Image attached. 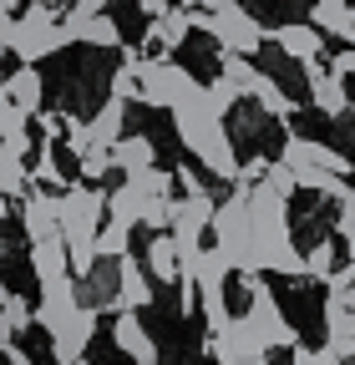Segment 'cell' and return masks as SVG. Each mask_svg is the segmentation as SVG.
I'll use <instances>...</instances> for the list:
<instances>
[{"label": "cell", "mask_w": 355, "mask_h": 365, "mask_svg": "<svg viewBox=\"0 0 355 365\" xmlns=\"http://www.w3.org/2000/svg\"><path fill=\"white\" fill-rule=\"evenodd\" d=\"M138 86H143L138 102L163 107V112H173V107H183V102H198V97H203V81H198L188 66L168 61V56H143V61H138Z\"/></svg>", "instance_id": "obj_1"}, {"label": "cell", "mask_w": 355, "mask_h": 365, "mask_svg": "<svg viewBox=\"0 0 355 365\" xmlns=\"http://www.w3.org/2000/svg\"><path fill=\"white\" fill-rule=\"evenodd\" d=\"M0 36H6V46L21 56V66H36V61L56 56L61 46H71L66 26H56V6H26V16Z\"/></svg>", "instance_id": "obj_2"}, {"label": "cell", "mask_w": 355, "mask_h": 365, "mask_svg": "<svg viewBox=\"0 0 355 365\" xmlns=\"http://www.w3.org/2000/svg\"><path fill=\"white\" fill-rule=\"evenodd\" d=\"M244 289H249V319L259 325V335L269 340V350H294V345H299V335H294V325L284 319V309H279L274 289L264 284L259 274H249V279H244Z\"/></svg>", "instance_id": "obj_3"}, {"label": "cell", "mask_w": 355, "mask_h": 365, "mask_svg": "<svg viewBox=\"0 0 355 365\" xmlns=\"http://www.w3.org/2000/svg\"><path fill=\"white\" fill-rule=\"evenodd\" d=\"M218 46H224V51H234V56H254L259 51V46H264V36H269V31H264L244 6H229V11H208V26H203Z\"/></svg>", "instance_id": "obj_4"}, {"label": "cell", "mask_w": 355, "mask_h": 365, "mask_svg": "<svg viewBox=\"0 0 355 365\" xmlns=\"http://www.w3.org/2000/svg\"><path fill=\"white\" fill-rule=\"evenodd\" d=\"M284 168H325V173H335V178H345V173H355V163L345 158V153H335V148H325V143H315V137H284V158H279Z\"/></svg>", "instance_id": "obj_5"}, {"label": "cell", "mask_w": 355, "mask_h": 365, "mask_svg": "<svg viewBox=\"0 0 355 365\" xmlns=\"http://www.w3.org/2000/svg\"><path fill=\"white\" fill-rule=\"evenodd\" d=\"M304 81H309V97H315V107H320L325 117H335V122L355 117V107H350V97H345V81L330 76L325 61H304Z\"/></svg>", "instance_id": "obj_6"}, {"label": "cell", "mask_w": 355, "mask_h": 365, "mask_svg": "<svg viewBox=\"0 0 355 365\" xmlns=\"http://www.w3.org/2000/svg\"><path fill=\"white\" fill-rule=\"evenodd\" d=\"M269 41L279 46L289 61H299V66L325 56V31H315L309 21H284V26H274V31H269Z\"/></svg>", "instance_id": "obj_7"}, {"label": "cell", "mask_w": 355, "mask_h": 365, "mask_svg": "<svg viewBox=\"0 0 355 365\" xmlns=\"http://www.w3.org/2000/svg\"><path fill=\"white\" fill-rule=\"evenodd\" d=\"M31 274H36V284H41V289H56V284L76 279V274H71V249H66V239L31 244Z\"/></svg>", "instance_id": "obj_8"}, {"label": "cell", "mask_w": 355, "mask_h": 365, "mask_svg": "<svg viewBox=\"0 0 355 365\" xmlns=\"http://www.w3.org/2000/svg\"><path fill=\"white\" fill-rule=\"evenodd\" d=\"M81 299H76V279L56 284V289H41V304H36V325L46 330V335H61L71 319H76Z\"/></svg>", "instance_id": "obj_9"}, {"label": "cell", "mask_w": 355, "mask_h": 365, "mask_svg": "<svg viewBox=\"0 0 355 365\" xmlns=\"http://www.w3.org/2000/svg\"><path fill=\"white\" fill-rule=\"evenodd\" d=\"M92 335H97V309H76L71 325H66L61 335H51V360H56V365H81Z\"/></svg>", "instance_id": "obj_10"}, {"label": "cell", "mask_w": 355, "mask_h": 365, "mask_svg": "<svg viewBox=\"0 0 355 365\" xmlns=\"http://www.w3.org/2000/svg\"><path fill=\"white\" fill-rule=\"evenodd\" d=\"M112 340H117L122 355H132L138 365H158V340L143 330L138 309H117V319H112Z\"/></svg>", "instance_id": "obj_11"}, {"label": "cell", "mask_w": 355, "mask_h": 365, "mask_svg": "<svg viewBox=\"0 0 355 365\" xmlns=\"http://www.w3.org/2000/svg\"><path fill=\"white\" fill-rule=\"evenodd\" d=\"M21 228L31 244H46V239H61V218H56V198L51 193H26L21 203Z\"/></svg>", "instance_id": "obj_12"}, {"label": "cell", "mask_w": 355, "mask_h": 365, "mask_svg": "<svg viewBox=\"0 0 355 365\" xmlns=\"http://www.w3.org/2000/svg\"><path fill=\"white\" fill-rule=\"evenodd\" d=\"M153 304V274L138 259H117V309H148Z\"/></svg>", "instance_id": "obj_13"}, {"label": "cell", "mask_w": 355, "mask_h": 365, "mask_svg": "<svg viewBox=\"0 0 355 365\" xmlns=\"http://www.w3.org/2000/svg\"><path fill=\"white\" fill-rule=\"evenodd\" d=\"M198 163H203L213 178H224V182H239V173H244V163H239V153H234V143H229L224 127L208 132V143L198 148Z\"/></svg>", "instance_id": "obj_14"}, {"label": "cell", "mask_w": 355, "mask_h": 365, "mask_svg": "<svg viewBox=\"0 0 355 365\" xmlns=\"http://www.w3.org/2000/svg\"><path fill=\"white\" fill-rule=\"evenodd\" d=\"M309 26L345 41V46H355V6L350 0H320V6H309Z\"/></svg>", "instance_id": "obj_15"}, {"label": "cell", "mask_w": 355, "mask_h": 365, "mask_svg": "<svg viewBox=\"0 0 355 365\" xmlns=\"http://www.w3.org/2000/svg\"><path fill=\"white\" fill-rule=\"evenodd\" d=\"M0 102H11L26 117H36L41 112V71L36 66H16L6 81H0Z\"/></svg>", "instance_id": "obj_16"}, {"label": "cell", "mask_w": 355, "mask_h": 365, "mask_svg": "<svg viewBox=\"0 0 355 365\" xmlns=\"http://www.w3.org/2000/svg\"><path fill=\"white\" fill-rule=\"evenodd\" d=\"M61 26H66V36H71V41H86L92 51H112V46H122V31H117V21H112V16H92V21L66 16Z\"/></svg>", "instance_id": "obj_17"}, {"label": "cell", "mask_w": 355, "mask_h": 365, "mask_svg": "<svg viewBox=\"0 0 355 365\" xmlns=\"http://www.w3.org/2000/svg\"><path fill=\"white\" fill-rule=\"evenodd\" d=\"M86 127H92V143H97V148H117L122 137H127V102H122V97H107V102L92 112V122H86Z\"/></svg>", "instance_id": "obj_18"}, {"label": "cell", "mask_w": 355, "mask_h": 365, "mask_svg": "<svg viewBox=\"0 0 355 365\" xmlns=\"http://www.w3.org/2000/svg\"><path fill=\"white\" fill-rule=\"evenodd\" d=\"M112 168H122L127 178H132V173H148V168H158V148H153V137H143V132H127L122 143L112 148Z\"/></svg>", "instance_id": "obj_19"}, {"label": "cell", "mask_w": 355, "mask_h": 365, "mask_svg": "<svg viewBox=\"0 0 355 365\" xmlns=\"http://www.w3.org/2000/svg\"><path fill=\"white\" fill-rule=\"evenodd\" d=\"M148 274H153L158 284H178V279H183V254H178V239L173 234H158L148 244Z\"/></svg>", "instance_id": "obj_20"}, {"label": "cell", "mask_w": 355, "mask_h": 365, "mask_svg": "<svg viewBox=\"0 0 355 365\" xmlns=\"http://www.w3.org/2000/svg\"><path fill=\"white\" fill-rule=\"evenodd\" d=\"M148 193L138 188V182H122L117 193H107V218H117V223H127V228H138L143 223V213H148Z\"/></svg>", "instance_id": "obj_21"}, {"label": "cell", "mask_w": 355, "mask_h": 365, "mask_svg": "<svg viewBox=\"0 0 355 365\" xmlns=\"http://www.w3.org/2000/svg\"><path fill=\"white\" fill-rule=\"evenodd\" d=\"M31 319H36V309H31L16 289L0 294V350L16 345V335H21V330H31Z\"/></svg>", "instance_id": "obj_22"}, {"label": "cell", "mask_w": 355, "mask_h": 365, "mask_svg": "<svg viewBox=\"0 0 355 365\" xmlns=\"http://www.w3.org/2000/svg\"><path fill=\"white\" fill-rule=\"evenodd\" d=\"M229 274H234V264L224 259V249L213 244V249H203L198 264H193V284H198V289H224Z\"/></svg>", "instance_id": "obj_23"}, {"label": "cell", "mask_w": 355, "mask_h": 365, "mask_svg": "<svg viewBox=\"0 0 355 365\" xmlns=\"http://www.w3.org/2000/svg\"><path fill=\"white\" fill-rule=\"evenodd\" d=\"M218 76H229V81L239 86V97H254V91H259V81H264V71H259L249 56H234V51H224V56H218Z\"/></svg>", "instance_id": "obj_24"}, {"label": "cell", "mask_w": 355, "mask_h": 365, "mask_svg": "<svg viewBox=\"0 0 355 365\" xmlns=\"http://www.w3.org/2000/svg\"><path fill=\"white\" fill-rule=\"evenodd\" d=\"M234 107H239V86H234L229 76H213V81L203 86V112L224 122V117H229Z\"/></svg>", "instance_id": "obj_25"}, {"label": "cell", "mask_w": 355, "mask_h": 365, "mask_svg": "<svg viewBox=\"0 0 355 365\" xmlns=\"http://www.w3.org/2000/svg\"><path fill=\"white\" fill-rule=\"evenodd\" d=\"M127 239H132V228L117 223V218H107V223L97 228V259H107V264L127 259Z\"/></svg>", "instance_id": "obj_26"}, {"label": "cell", "mask_w": 355, "mask_h": 365, "mask_svg": "<svg viewBox=\"0 0 355 365\" xmlns=\"http://www.w3.org/2000/svg\"><path fill=\"white\" fill-rule=\"evenodd\" d=\"M254 102H259V112H269V117H289V112H294V97H289V91H284L269 71H264V81H259V91H254Z\"/></svg>", "instance_id": "obj_27"}, {"label": "cell", "mask_w": 355, "mask_h": 365, "mask_svg": "<svg viewBox=\"0 0 355 365\" xmlns=\"http://www.w3.org/2000/svg\"><path fill=\"white\" fill-rule=\"evenodd\" d=\"M304 274H309V279H330V274H335V244L330 239H320L315 249L304 254Z\"/></svg>", "instance_id": "obj_28"}, {"label": "cell", "mask_w": 355, "mask_h": 365, "mask_svg": "<svg viewBox=\"0 0 355 365\" xmlns=\"http://www.w3.org/2000/svg\"><path fill=\"white\" fill-rule=\"evenodd\" d=\"M26 182H31L26 163H16V158H0V193H11V198H21V193H26Z\"/></svg>", "instance_id": "obj_29"}, {"label": "cell", "mask_w": 355, "mask_h": 365, "mask_svg": "<svg viewBox=\"0 0 355 365\" xmlns=\"http://www.w3.org/2000/svg\"><path fill=\"white\" fill-rule=\"evenodd\" d=\"M76 163H81V178L86 182H97L102 173H112V148H86Z\"/></svg>", "instance_id": "obj_30"}, {"label": "cell", "mask_w": 355, "mask_h": 365, "mask_svg": "<svg viewBox=\"0 0 355 365\" xmlns=\"http://www.w3.org/2000/svg\"><path fill=\"white\" fill-rule=\"evenodd\" d=\"M31 178H36V182H46V188H61V168H56V153H51V143L41 148V158H36ZM61 193H66V188H61Z\"/></svg>", "instance_id": "obj_31"}, {"label": "cell", "mask_w": 355, "mask_h": 365, "mask_svg": "<svg viewBox=\"0 0 355 365\" xmlns=\"http://www.w3.org/2000/svg\"><path fill=\"white\" fill-rule=\"evenodd\" d=\"M112 97H122V102H127V97H143V86H138V66H127V61H122V66L112 71Z\"/></svg>", "instance_id": "obj_32"}, {"label": "cell", "mask_w": 355, "mask_h": 365, "mask_svg": "<svg viewBox=\"0 0 355 365\" xmlns=\"http://www.w3.org/2000/svg\"><path fill=\"white\" fill-rule=\"evenodd\" d=\"M0 158L26 163V158H31V132H26V127H21V132H6V137H0Z\"/></svg>", "instance_id": "obj_33"}, {"label": "cell", "mask_w": 355, "mask_h": 365, "mask_svg": "<svg viewBox=\"0 0 355 365\" xmlns=\"http://www.w3.org/2000/svg\"><path fill=\"white\" fill-rule=\"evenodd\" d=\"M264 182H269V188H274L279 198H289V193L299 188V182H294V173H289L284 163H269V168H264Z\"/></svg>", "instance_id": "obj_34"}, {"label": "cell", "mask_w": 355, "mask_h": 365, "mask_svg": "<svg viewBox=\"0 0 355 365\" xmlns=\"http://www.w3.org/2000/svg\"><path fill=\"white\" fill-rule=\"evenodd\" d=\"M340 218H335V228H340V239H355V188H345L340 198Z\"/></svg>", "instance_id": "obj_35"}, {"label": "cell", "mask_w": 355, "mask_h": 365, "mask_svg": "<svg viewBox=\"0 0 355 365\" xmlns=\"http://www.w3.org/2000/svg\"><path fill=\"white\" fill-rule=\"evenodd\" d=\"M330 76H340V81L355 76V46H340V51L330 56Z\"/></svg>", "instance_id": "obj_36"}, {"label": "cell", "mask_w": 355, "mask_h": 365, "mask_svg": "<svg viewBox=\"0 0 355 365\" xmlns=\"http://www.w3.org/2000/svg\"><path fill=\"white\" fill-rule=\"evenodd\" d=\"M294 365H340L330 350H309V345H294Z\"/></svg>", "instance_id": "obj_37"}, {"label": "cell", "mask_w": 355, "mask_h": 365, "mask_svg": "<svg viewBox=\"0 0 355 365\" xmlns=\"http://www.w3.org/2000/svg\"><path fill=\"white\" fill-rule=\"evenodd\" d=\"M66 143H71V153H76V158H81L86 148H97V143H92V127H86V122H71V132H66Z\"/></svg>", "instance_id": "obj_38"}, {"label": "cell", "mask_w": 355, "mask_h": 365, "mask_svg": "<svg viewBox=\"0 0 355 365\" xmlns=\"http://www.w3.org/2000/svg\"><path fill=\"white\" fill-rule=\"evenodd\" d=\"M107 6H112V0H71V16L92 21V16H107Z\"/></svg>", "instance_id": "obj_39"}, {"label": "cell", "mask_w": 355, "mask_h": 365, "mask_svg": "<svg viewBox=\"0 0 355 365\" xmlns=\"http://www.w3.org/2000/svg\"><path fill=\"white\" fill-rule=\"evenodd\" d=\"M16 6H21V0H0V31H11V26H16V16H11Z\"/></svg>", "instance_id": "obj_40"}, {"label": "cell", "mask_w": 355, "mask_h": 365, "mask_svg": "<svg viewBox=\"0 0 355 365\" xmlns=\"http://www.w3.org/2000/svg\"><path fill=\"white\" fill-rule=\"evenodd\" d=\"M6 360H11V365H36V360H31L21 345H6Z\"/></svg>", "instance_id": "obj_41"}, {"label": "cell", "mask_w": 355, "mask_h": 365, "mask_svg": "<svg viewBox=\"0 0 355 365\" xmlns=\"http://www.w3.org/2000/svg\"><path fill=\"white\" fill-rule=\"evenodd\" d=\"M234 365H269V355H259V360H234Z\"/></svg>", "instance_id": "obj_42"}, {"label": "cell", "mask_w": 355, "mask_h": 365, "mask_svg": "<svg viewBox=\"0 0 355 365\" xmlns=\"http://www.w3.org/2000/svg\"><path fill=\"white\" fill-rule=\"evenodd\" d=\"M178 6H188V11H198V6H203V0H178Z\"/></svg>", "instance_id": "obj_43"}, {"label": "cell", "mask_w": 355, "mask_h": 365, "mask_svg": "<svg viewBox=\"0 0 355 365\" xmlns=\"http://www.w3.org/2000/svg\"><path fill=\"white\" fill-rule=\"evenodd\" d=\"M6 51H11V46H6V36H0V56H6ZM0 81H6V76H0Z\"/></svg>", "instance_id": "obj_44"}, {"label": "cell", "mask_w": 355, "mask_h": 365, "mask_svg": "<svg viewBox=\"0 0 355 365\" xmlns=\"http://www.w3.org/2000/svg\"><path fill=\"white\" fill-rule=\"evenodd\" d=\"M345 244H350V264H355V239H345Z\"/></svg>", "instance_id": "obj_45"}, {"label": "cell", "mask_w": 355, "mask_h": 365, "mask_svg": "<svg viewBox=\"0 0 355 365\" xmlns=\"http://www.w3.org/2000/svg\"><path fill=\"white\" fill-rule=\"evenodd\" d=\"M0 294H6V284H0Z\"/></svg>", "instance_id": "obj_46"}, {"label": "cell", "mask_w": 355, "mask_h": 365, "mask_svg": "<svg viewBox=\"0 0 355 365\" xmlns=\"http://www.w3.org/2000/svg\"><path fill=\"white\" fill-rule=\"evenodd\" d=\"M315 6H320V0H315Z\"/></svg>", "instance_id": "obj_47"}]
</instances>
